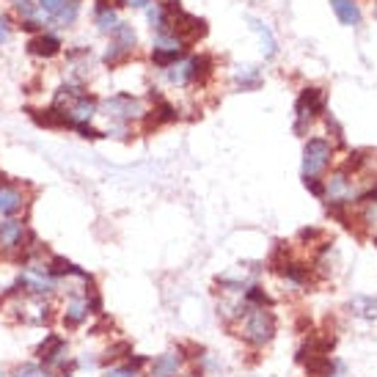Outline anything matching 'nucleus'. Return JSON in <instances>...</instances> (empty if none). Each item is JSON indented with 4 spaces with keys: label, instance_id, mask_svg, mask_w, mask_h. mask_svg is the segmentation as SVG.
Returning <instances> with one entry per match:
<instances>
[{
    "label": "nucleus",
    "instance_id": "obj_9",
    "mask_svg": "<svg viewBox=\"0 0 377 377\" xmlns=\"http://www.w3.org/2000/svg\"><path fill=\"white\" fill-rule=\"evenodd\" d=\"M28 116H30L39 127H47V129H64V127H69V122L64 119V113L55 110V108H47V110H33V108H28Z\"/></svg>",
    "mask_w": 377,
    "mask_h": 377
},
{
    "label": "nucleus",
    "instance_id": "obj_18",
    "mask_svg": "<svg viewBox=\"0 0 377 377\" xmlns=\"http://www.w3.org/2000/svg\"><path fill=\"white\" fill-rule=\"evenodd\" d=\"M253 30H256V33L262 36V42H265V55L270 58V55L276 52V39H273V33H270L267 28L262 25V23H256V20H253Z\"/></svg>",
    "mask_w": 377,
    "mask_h": 377
},
{
    "label": "nucleus",
    "instance_id": "obj_25",
    "mask_svg": "<svg viewBox=\"0 0 377 377\" xmlns=\"http://www.w3.org/2000/svg\"><path fill=\"white\" fill-rule=\"evenodd\" d=\"M58 377H75V375H58Z\"/></svg>",
    "mask_w": 377,
    "mask_h": 377
},
{
    "label": "nucleus",
    "instance_id": "obj_6",
    "mask_svg": "<svg viewBox=\"0 0 377 377\" xmlns=\"http://www.w3.org/2000/svg\"><path fill=\"white\" fill-rule=\"evenodd\" d=\"M23 209H25V196H23V190H20L17 185L6 182V176L0 174V215L14 218V215L23 212Z\"/></svg>",
    "mask_w": 377,
    "mask_h": 377
},
{
    "label": "nucleus",
    "instance_id": "obj_12",
    "mask_svg": "<svg viewBox=\"0 0 377 377\" xmlns=\"http://www.w3.org/2000/svg\"><path fill=\"white\" fill-rule=\"evenodd\" d=\"M14 6H17V11H20V17H25V30H39L42 28V20H39V8L30 3V0H14Z\"/></svg>",
    "mask_w": 377,
    "mask_h": 377
},
{
    "label": "nucleus",
    "instance_id": "obj_17",
    "mask_svg": "<svg viewBox=\"0 0 377 377\" xmlns=\"http://www.w3.org/2000/svg\"><path fill=\"white\" fill-rule=\"evenodd\" d=\"M129 52L132 50L122 47L119 42H110V47H108V52H105V64H108V66H116V64H122V61H124Z\"/></svg>",
    "mask_w": 377,
    "mask_h": 377
},
{
    "label": "nucleus",
    "instance_id": "obj_4",
    "mask_svg": "<svg viewBox=\"0 0 377 377\" xmlns=\"http://www.w3.org/2000/svg\"><path fill=\"white\" fill-rule=\"evenodd\" d=\"M325 110V94L323 88H306L301 94V100L295 105V132H303L306 124H311V119L317 113Z\"/></svg>",
    "mask_w": 377,
    "mask_h": 377
},
{
    "label": "nucleus",
    "instance_id": "obj_2",
    "mask_svg": "<svg viewBox=\"0 0 377 377\" xmlns=\"http://www.w3.org/2000/svg\"><path fill=\"white\" fill-rule=\"evenodd\" d=\"M276 336V314L267 308H251V314L243 323V339L253 347L270 344Z\"/></svg>",
    "mask_w": 377,
    "mask_h": 377
},
{
    "label": "nucleus",
    "instance_id": "obj_3",
    "mask_svg": "<svg viewBox=\"0 0 377 377\" xmlns=\"http://www.w3.org/2000/svg\"><path fill=\"white\" fill-rule=\"evenodd\" d=\"M333 157V146L325 138H308L303 146V179H317L327 168Z\"/></svg>",
    "mask_w": 377,
    "mask_h": 377
},
{
    "label": "nucleus",
    "instance_id": "obj_8",
    "mask_svg": "<svg viewBox=\"0 0 377 377\" xmlns=\"http://www.w3.org/2000/svg\"><path fill=\"white\" fill-rule=\"evenodd\" d=\"M28 52L33 58H52V55L61 52V39L52 36V33H39V36H33L28 42Z\"/></svg>",
    "mask_w": 377,
    "mask_h": 377
},
{
    "label": "nucleus",
    "instance_id": "obj_11",
    "mask_svg": "<svg viewBox=\"0 0 377 377\" xmlns=\"http://www.w3.org/2000/svg\"><path fill=\"white\" fill-rule=\"evenodd\" d=\"M350 311L361 320H377V298L369 295H355L350 301Z\"/></svg>",
    "mask_w": 377,
    "mask_h": 377
},
{
    "label": "nucleus",
    "instance_id": "obj_16",
    "mask_svg": "<svg viewBox=\"0 0 377 377\" xmlns=\"http://www.w3.org/2000/svg\"><path fill=\"white\" fill-rule=\"evenodd\" d=\"M243 301L248 303L251 308H265V306H270V298H267V292H265L262 286H248Z\"/></svg>",
    "mask_w": 377,
    "mask_h": 377
},
{
    "label": "nucleus",
    "instance_id": "obj_19",
    "mask_svg": "<svg viewBox=\"0 0 377 377\" xmlns=\"http://www.w3.org/2000/svg\"><path fill=\"white\" fill-rule=\"evenodd\" d=\"M237 83H240L243 88H256V86H259V75H256V69L248 66L245 72H240V75H237Z\"/></svg>",
    "mask_w": 377,
    "mask_h": 377
},
{
    "label": "nucleus",
    "instance_id": "obj_24",
    "mask_svg": "<svg viewBox=\"0 0 377 377\" xmlns=\"http://www.w3.org/2000/svg\"><path fill=\"white\" fill-rule=\"evenodd\" d=\"M306 187H308V190H311L314 196H323V193H325V187H323V185H320L317 179H306Z\"/></svg>",
    "mask_w": 377,
    "mask_h": 377
},
{
    "label": "nucleus",
    "instance_id": "obj_5",
    "mask_svg": "<svg viewBox=\"0 0 377 377\" xmlns=\"http://www.w3.org/2000/svg\"><path fill=\"white\" fill-rule=\"evenodd\" d=\"M91 66H94V58H91L88 47H77V50L66 52V72L72 77V83L83 86L91 77Z\"/></svg>",
    "mask_w": 377,
    "mask_h": 377
},
{
    "label": "nucleus",
    "instance_id": "obj_26",
    "mask_svg": "<svg viewBox=\"0 0 377 377\" xmlns=\"http://www.w3.org/2000/svg\"><path fill=\"white\" fill-rule=\"evenodd\" d=\"M375 14H377V11H375Z\"/></svg>",
    "mask_w": 377,
    "mask_h": 377
},
{
    "label": "nucleus",
    "instance_id": "obj_22",
    "mask_svg": "<svg viewBox=\"0 0 377 377\" xmlns=\"http://www.w3.org/2000/svg\"><path fill=\"white\" fill-rule=\"evenodd\" d=\"M8 36H11V23H8V17H0V45H6Z\"/></svg>",
    "mask_w": 377,
    "mask_h": 377
},
{
    "label": "nucleus",
    "instance_id": "obj_20",
    "mask_svg": "<svg viewBox=\"0 0 377 377\" xmlns=\"http://www.w3.org/2000/svg\"><path fill=\"white\" fill-rule=\"evenodd\" d=\"M77 132L83 135V138H88V141H97V138H102L105 132L102 129H97V127H91V124H80V127H75Z\"/></svg>",
    "mask_w": 377,
    "mask_h": 377
},
{
    "label": "nucleus",
    "instance_id": "obj_13",
    "mask_svg": "<svg viewBox=\"0 0 377 377\" xmlns=\"http://www.w3.org/2000/svg\"><path fill=\"white\" fill-rule=\"evenodd\" d=\"M122 25L119 23V14L110 8V6H100L97 8V28H100L102 33H116V28Z\"/></svg>",
    "mask_w": 377,
    "mask_h": 377
},
{
    "label": "nucleus",
    "instance_id": "obj_10",
    "mask_svg": "<svg viewBox=\"0 0 377 377\" xmlns=\"http://www.w3.org/2000/svg\"><path fill=\"white\" fill-rule=\"evenodd\" d=\"M330 6L336 11V17L342 20V25H361V8L355 0H330Z\"/></svg>",
    "mask_w": 377,
    "mask_h": 377
},
{
    "label": "nucleus",
    "instance_id": "obj_1",
    "mask_svg": "<svg viewBox=\"0 0 377 377\" xmlns=\"http://www.w3.org/2000/svg\"><path fill=\"white\" fill-rule=\"evenodd\" d=\"M97 113L108 119L105 135H116V138H127L129 122L146 116V110H144L141 100H135V97H129V94H116V97H110V100L100 102Z\"/></svg>",
    "mask_w": 377,
    "mask_h": 377
},
{
    "label": "nucleus",
    "instance_id": "obj_23",
    "mask_svg": "<svg viewBox=\"0 0 377 377\" xmlns=\"http://www.w3.org/2000/svg\"><path fill=\"white\" fill-rule=\"evenodd\" d=\"M122 6H129V8H146V6H154L157 0H119Z\"/></svg>",
    "mask_w": 377,
    "mask_h": 377
},
{
    "label": "nucleus",
    "instance_id": "obj_15",
    "mask_svg": "<svg viewBox=\"0 0 377 377\" xmlns=\"http://www.w3.org/2000/svg\"><path fill=\"white\" fill-rule=\"evenodd\" d=\"M14 377H52V372L45 364H20L14 369Z\"/></svg>",
    "mask_w": 377,
    "mask_h": 377
},
{
    "label": "nucleus",
    "instance_id": "obj_21",
    "mask_svg": "<svg viewBox=\"0 0 377 377\" xmlns=\"http://www.w3.org/2000/svg\"><path fill=\"white\" fill-rule=\"evenodd\" d=\"M39 3H42V8H45L50 17H55V14H58V8L64 6V0H39Z\"/></svg>",
    "mask_w": 377,
    "mask_h": 377
},
{
    "label": "nucleus",
    "instance_id": "obj_7",
    "mask_svg": "<svg viewBox=\"0 0 377 377\" xmlns=\"http://www.w3.org/2000/svg\"><path fill=\"white\" fill-rule=\"evenodd\" d=\"M88 317H91V314H88L86 298H83V295H77V292H72V295H69V301H66V306H64V314H61L64 327H66V330H75V327L83 325Z\"/></svg>",
    "mask_w": 377,
    "mask_h": 377
},
{
    "label": "nucleus",
    "instance_id": "obj_14",
    "mask_svg": "<svg viewBox=\"0 0 377 377\" xmlns=\"http://www.w3.org/2000/svg\"><path fill=\"white\" fill-rule=\"evenodd\" d=\"M77 11H80V0H64V6L58 8V14H55L52 20H55L61 28H66V25H72V23H75Z\"/></svg>",
    "mask_w": 377,
    "mask_h": 377
}]
</instances>
